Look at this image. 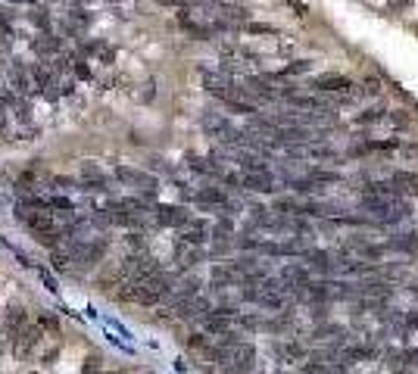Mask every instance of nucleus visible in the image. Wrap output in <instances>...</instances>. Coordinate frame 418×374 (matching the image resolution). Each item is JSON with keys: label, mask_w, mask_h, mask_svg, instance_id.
Listing matches in <instances>:
<instances>
[{"label": "nucleus", "mask_w": 418, "mask_h": 374, "mask_svg": "<svg viewBox=\"0 0 418 374\" xmlns=\"http://www.w3.org/2000/svg\"><path fill=\"white\" fill-rule=\"evenodd\" d=\"M203 131H206L209 137H216V141L228 143V147H241V143L247 141V135L237 131L234 122H228V119L219 116V113H206V116H203Z\"/></svg>", "instance_id": "1"}, {"label": "nucleus", "mask_w": 418, "mask_h": 374, "mask_svg": "<svg viewBox=\"0 0 418 374\" xmlns=\"http://www.w3.org/2000/svg\"><path fill=\"white\" fill-rule=\"evenodd\" d=\"M253 362H256V349L250 347V343H234L228 359H225V368L231 374H250L253 371Z\"/></svg>", "instance_id": "2"}, {"label": "nucleus", "mask_w": 418, "mask_h": 374, "mask_svg": "<svg viewBox=\"0 0 418 374\" xmlns=\"http://www.w3.org/2000/svg\"><path fill=\"white\" fill-rule=\"evenodd\" d=\"M44 340V327L34 321V325H25L22 327V334L13 340V353H16V359H28V355L38 349V343Z\"/></svg>", "instance_id": "3"}, {"label": "nucleus", "mask_w": 418, "mask_h": 374, "mask_svg": "<svg viewBox=\"0 0 418 374\" xmlns=\"http://www.w3.org/2000/svg\"><path fill=\"white\" fill-rule=\"evenodd\" d=\"M116 178H119V181H125V184H135V187H141L144 197H150V200L156 197V178L147 175V172L129 169V165H119V169H116Z\"/></svg>", "instance_id": "4"}, {"label": "nucleus", "mask_w": 418, "mask_h": 374, "mask_svg": "<svg viewBox=\"0 0 418 374\" xmlns=\"http://www.w3.org/2000/svg\"><path fill=\"white\" fill-rule=\"evenodd\" d=\"M16 218H19V222L25 224L32 234H41V231H50V228H56L50 212H34V209H25V206H19V209H16Z\"/></svg>", "instance_id": "5"}, {"label": "nucleus", "mask_w": 418, "mask_h": 374, "mask_svg": "<svg viewBox=\"0 0 418 374\" xmlns=\"http://www.w3.org/2000/svg\"><path fill=\"white\" fill-rule=\"evenodd\" d=\"M25 325H28L25 306H19V303H10L7 312H3V334H7V340H16Z\"/></svg>", "instance_id": "6"}, {"label": "nucleus", "mask_w": 418, "mask_h": 374, "mask_svg": "<svg viewBox=\"0 0 418 374\" xmlns=\"http://www.w3.org/2000/svg\"><path fill=\"white\" fill-rule=\"evenodd\" d=\"M318 91H322V94H350L353 88H356V84L350 82V78H346V75H338V72H328V75H318L316 82Z\"/></svg>", "instance_id": "7"}, {"label": "nucleus", "mask_w": 418, "mask_h": 374, "mask_svg": "<svg viewBox=\"0 0 418 374\" xmlns=\"http://www.w3.org/2000/svg\"><path fill=\"white\" fill-rule=\"evenodd\" d=\"M194 200H197L200 206H209V209H225V212L237 209V203H231L228 194H225L222 187H203V191H197Z\"/></svg>", "instance_id": "8"}, {"label": "nucleus", "mask_w": 418, "mask_h": 374, "mask_svg": "<svg viewBox=\"0 0 418 374\" xmlns=\"http://www.w3.org/2000/svg\"><path fill=\"white\" fill-rule=\"evenodd\" d=\"M190 222V212L184 206H156V224L162 228H184Z\"/></svg>", "instance_id": "9"}, {"label": "nucleus", "mask_w": 418, "mask_h": 374, "mask_svg": "<svg viewBox=\"0 0 418 374\" xmlns=\"http://www.w3.org/2000/svg\"><path fill=\"white\" fill-rule=\"evenodd\" d=\"M281 281H284V287H287V293H297V290H303V284H309V268L306 266H300V262H290V266H284L281 268Z\"/></svg>", "instance_id": "10"}, {"label": "nucleus", "mask_w": 418, "mask_h": 374, "mask_svg": "<svg viewBox=\"0 0 418 374\" xmlns=\"http://www.w3.org/2000/svg\"><path fill=\"white\" fill-rule=\"evenodd\" d=\"M241 187L259 191V194H272L275 191V178H272V172H247V175L241 178Z\"/></svg>", "instance_id": "11"}, {"label": "nucleus", "mask_w": 418, "mask_h": 374, "mask_svg": "<svg viewBox=\"0 0 418 374\" xmlns=\"http://www.w3.org/2000/svg\"><path fill=\"white\" fill-rule=\"evenodd\" d=\"M209 237V224L203 222V218H190L188 224H184V231H182V240L190 246H203Z\"/></svg>", "instance_id": "12"}, {"label": "nucleus", "mask_w": 418, "mask_h": 374, "mask_svg": "<svg viewBox=\"0 0 418 374\" xmlns=\"http://www.w3.org/2000/svg\"><path fill=\"white\" fill-rule=\"evenodd\" d=\"M32 50L38 56H56L60 54V38H54V32H41L38 38H32Z\"/></svg>", "instance_id": "13"}, {"label": "nucleus", "mask_w": 418, "mask_h": 374, "mask_svg": "<svg viewBox=\"0 0 418 374\" xmlns=\"http://www.w3.org/2000/svg\"><path fill=\"white\" fill-rule=\"evenodd\" d=\"M81 56H97V60H103L109 66L116 60V50L107 41H85L81 44Z\"/></svg>", "instance_id": "14"}, {"label": "nucleus", "mask_w": 418, "mask_h": 374, "mask_svg": "<svg viewBox=\"0 0 418 374\" xmlns=\"http://www.w3.org/2000/svg\"><path fill=\"white\" fill-rule=\"evenodd\" d=\"M390 181L399 194H412V197H418V172H393Z\"/></svg>", "instance_id": "15"}, {"label": "nucleus", "mask_w": 418, "mask_h": 374, "mask_svg": "<svg viewBox=\"0 0 418 374\" xmlns=\"http://www.w3.org/2000/svg\"><path fill=\"white\" fill-rule=\"evenodd\" d=\"M303 259L309 262L312 268H318V272H331V256L322 250H303Z\"/></svg>", "instance_id": "16"}, {"label": "nucleus", "mask_w": 418, "mask_h": 374, "mask_svg": "<svg viewBox=\"0 0 418 374\" xmlns=\"http://www.w3.org/2000/svg\"><path fill=\"white\" fill-rule=\"evenodd\" d=\"M32 88V78H28V69L13 66V94H28Z\"/></svg>", "instance_id": "17"}, {"label": "nucleus", "mask_w": 418, "mask_h": 374, "mask_svg": "<svg viewBox=\"0 0 418 374\" xmlns=\"http://www.w3.org/2000/svg\"><path fill=\"white\" fill-rule=\"evenodd\" d=\"M188 159H190V169L200 172V175H216V178H222V169H219L212 159H203V156H188Z\"/></svg>", "instance_id": "18"}, {"label": "nucleus", "mask_w": 418, "mask_h": 374, "mask_svg": "<svg viewBox=\"0 0 418 374\" xmlns=\"http://www.w3.org/2000/svg\"><path fill=\"white\" fill-rule=\"evenodd\" d=\"M237 163H241L243 172H272L269 165L259 163V159H256V156H250V153H241V156H237Z\"/></svg>", "instance_id": "19"}, {"label": "nucleus", "mask_w": 418, "mask_h": 374, "mask_svg": "<svg viewBox=\"0 0 418 374\" xmlns=\"http://www.w3.org/2000/svg\"><path fill=\"white\" fill-rule=\"evenodd\" d=\"M306 178H312L316 184H338L340 181L338 172H328V169H309V175H306Z\"/></svg>", "instance_id": "20"}, {"label": "nucleus", "mask_w": 418, "mask_h": 374, "mask_svg": "<svg viewBox=\"0 0 418 374\" xmlns=\"http://www.w3.org/2000/svg\"><path fill=\"white\" fill-rule=\"evenodd\" d=\"M225 106L231 109V113H243V116H256V103H250V100H228Z\"/></svg>", "instance_id": "21"}, {"label": "nucleus", "mask_w": 418, "mask_h": 374, "mask_svg": "<svg viewBox=\"0 0 418 374\" xmlns=\"http://www.w3.org/2000/svg\"><path fill=\"white\" fill-rule=\"evenodd\" d=\"M309 69H312V62H309V60H294L290 66H284L281 72L275 75V78H284V75H300V72H309Z\"/></svg>", "instance_id": "22"}, {"label": "nucleus", "mask_w": 418, "mask_h": 374, "mask_svg": "<svg viewBox=\"0 0 418 374\" xmlns=\"http://www.w3.org/2000/svg\"><path fill=\"white\" fill-rule=\"evenodd\" d=\"M38 325L44 327V331H50V334H60V318H56L54 312H41L38 315Z\"/></svg>", "instance_id": "23"}, {"label": "nucleus", "mask_w": 418, "mask_h": 374, "mask_svg": "<svg viewBox=\"0 0 418 374\" xmlns=\"http://www.w3.org/2000/svg\"><path fill=\"white\" fill-rule=\"evenodd\" d=\"M100 371H103V359L97 353H91L85 359V365H81V374H100Z\"/></svg>", "instance_id": "24"}, {"label": "nucleus", "mask_w": 418, "mask_h": 374, "mask_svg": "<svg viewBox=\"0 0 418 374\" xmlns=\"http://www.w3.org/2000/svg\"><path fill=\"white\" fill-rule=\"evenodd\" d=\"M44 203H47V209H60V212H72L75 209V203L69 197H47Z\"/></svg>", "instance_id": "25"}, {"label": "nucleus", "mask_w": 418, "mask_h": 374, "mask_svg": "<svg viewBox=\"0 0 418 374\" xmlns=\"http://www.w3.org/2000/svg\"><path fill=\"white\" fill-rule=\"evenodd\" d=\"M197 290H200V281H197V278H188V281L182 284V290L175 293V299H190V296H197Z\"/></svg>", "instance_id": "26"}, {"label": "nucleus", "mask_w": 418, "mask_h": 374, "mask_svg": "<svg viewBox=\"0 0 418 374\" xmlns=\"http://www.w3.org/2000/svg\"><path fill=\"white\" fill-rule=\"evenodd\" d=\"M384 119H387L384 109H368V113H362L356 122H359V125H375V122H384Z\"/></svg>", "instance_id": "27"}, {"label": "nucleus", "mask_w": 418, "mask_h": 374, "mask_svg": "<svg viewBox=\"0 0 418 374\" xmlns=\"http://www.w3.org/2000/svg\"><path fill=\"white\" fill-rule=\"evenodd\" d=\"M290 187L297 194H316L318 191V184L312 181V178H297V181H290Z\"/></svg>", "instance_id": "28"}, {"label": "nucleus", "mask_w": 418, "mask_h": 374, "mask_svg": "<svg viewBox=\"0 0 418 374\" xmlns=\"http://www.w3.org/2000/svg\"><path fill=\"white\" fill-rule=\"evenodd\" d=\"M28 19H32L34 25L41 28V32H50V19H47V10H32V13H28Z\"/></svg>", "instance_id": "29"}, {"label": "nucleus", "mask_w": 418, "mask_h": 374, "mask_svg": "<svg viewBox=\"0 0 418 374\" xmlns=\"http://www.w3.org/2000/svg\"><path fill=\"white\" fill-rule=\"evenodd\" d=\"M306 153L312 159H338V150H331V147H309Z\"/></svg>", "instance_id": "30"}, {"label": "nucleus", "mask_w": 418, "mask_h": 374, "mask_svg": "<svg viewBox=\"0 0 418 374\" xmlns=\"http://www.w3.org/2000/svg\"><path fill=\"white\" fill-rule=\"evenodd\" d=\"M247 32L250 34H278V28L275 25H263V22H250Z\"/></svg>", "instance_id": "31"}, {"label": "nucleus", "mask_w": 418, "mask_h": 374, "mask_svg": "<svg viewBox=\"0 0 418 374\" xmlns=\"http://www.w3.org/2000/svg\"><path fill=\"white\" fill-rule=\"evenodd\" d=\"M16 119H19V122H28V119H32V106H28L25 100H16Z\"/></svg>", "instance_id": "32"}, {"label": "nucleus", "mask_w": 418, "mask_h": 374, "mask_svg": "<svg viewBox=\"0 0 418 374\" xmlns=\"http://www.w3.org/2000/svg\"><path fill=\"white\" fill-rule=\"evenodd\" d=\"M81 175H85V178H103V172L97 169L94 163H81Z\"/></svg>", "instance_id": "33"}, {"label": "nucleus", "mask_w": 418, "mask_h": 374, "mask_svg": "<svg viewBox=\"0 0 418 374\" xmlns=\"http://www.w3.org/2000/svg\"><path fill=\"white\" fill-rule=\"evenodd\" d=\"M56 359H60V349L54 347V349H50V353H44V355H41V365H44V368H50Z\"/></svg>", "instance_id": "34"}, {"label": "nucleus", "mask_w": 418, "mask_h": 374, "mask_svg": "<svg viewBox=\"0 0 418 374\" xmlns=\"http://www.w3.org/2000/svg\"><path fill=\"white\" fill-rule=\"evenodd\" d=\"M41 281L47 284V290H50V293H56V290H60V287H56V281L50 278V272H44V268H41Z\"/></svg>", "instance_id": "35"}, {"label": "nucleus", "mask_w": 418, "mask_h": 374, "mask_svg": "<svg viewBox=\"0 0 418 374\" xmlns=\"http://www.w3.org/2000/svg\"><path fill=\"white\" fill-rule=\"evenodd\" d=\"M125 240H129V244L135 246V250H144V234H129Z\"/></svg>", "instance_id": "36"}, {"label": "nucleus", "mask_w": 418, "mask_h": 374, "mask_svg": "<svg viewBox=\"0 0 418 374\" xmlns=\"http://www.w3.org/2000/svg\"><path fill=\"white\" fill-rule=\"evenodd\" d=\"M287 3H290V7H294V10H297L300 16H306V7H303V3H300V0H287Z\"/></svg>", "instance_id": "37"}, {"label": "nucleus", "mask_w": 418, "mask_h": 374, "mask_svg": "<svg viewBox=\"0 0 418 374\" xmlns=\"http://www.w3.org/2000/svg\"><path fill=\"white\" fill-rule=\"evenodd\" d=\"M406 153H412V156H418V143H406Z\"/></svg>", "instance_id": "38"}, {"label": "nucleus", "mask_w": 418, "mask_h": 374, "mask_svg": "<svg viewBox=\"0 0 418 374\" xmlns=\"http://www.w3.org/2000/svg\"><path fill=\"white\" fill-rule=\"evenodd\" d=\"M0 72H3V56H0Z\"/></svg>", "instance_id": "39"}, {"label": "nucleus", "mask_w": 418, "mask_h": 374, "mask_svg": "<svg viewBox=\"0 0 418 374\" xmlns=\"http://www.w3.org/2000/svg\"><path fill=\"white\" fill-rule=\"evenodd\" d=\"M100 374H103V371H100ZM109 374H119V371H109Z\"/></svg>", "instance_id": "40"}, {"label": "nucleus", "mask_w": 418, "mask_h": 374, "mask_svg": "<svg viewBox=\"0 0 418 374\" xmlns=\"http://www.w3.org/2000/svg\"><path fill=\"white\" fill-rule=\"evenodd\" d=\"M25 374H38V371H25Z\"/></svg>", "instance_id": "41"}]
</instances>
